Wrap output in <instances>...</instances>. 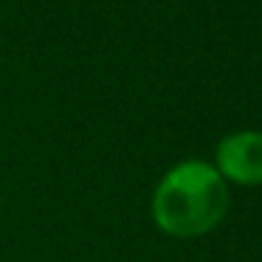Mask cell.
<instances>
[{"label": "cell", "mask_w": 262, "mask_h": 262, "mask_svg": "<svg viewBox=\"0 0 262 262\" xmlns=\"http://www.w3.org/2000/svg\"><path fill=\"white\" fill-rule=\"evenodd\" d=\"M228 211V189L211 164L189 158L175 164L152 192V220L169 237L209 234Z\"/></svg>", "instance_id": "6da1fadb"}, {"label": "cell", "mask_w": 262, "mask_h": 262, "mask_svg": "<svg viewBox=\"0 0 262 262\" xmlns=\"http://www.w3.org/2000/svg\"><path fill=\"white\" fill-rule=\"evenodd\" d=\"M214 169L223 175V181L256 186L262 183V133L243 130L231 133L217 144V164Z\"/></svg>", "instance_id": "7a4b0ae2"}]
</instances>
